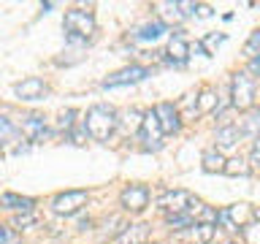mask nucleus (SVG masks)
I'll return each mask as SVG.
<instances>
[{
    "instance_id": "obj_1",
    "label": "nucleus",
    "mask_w": 260,
    "mask_h": 244,
    "mask_svg": "<svg viewBox=\"0 0 260 244\" xmlns=\"http://www.w3.org/2000/svg\"><path fill=\"white\" fill-rule=\"evenodd\" d=\"M119 119H117V111L106 103H98L92 109H87V117H84V133H89L95 141H109L111 133L117 130Z\"/></svg>"
},
{
    "instance_id": "obj_2",
    "label": "nucleus",
    "mask_w": 260,
    "mask_h": 244,
    "mask_svg": "<svg viewBox=\"0 0 260 244\" xmlns=\"http://www.w3.org/2000/svg\"><path fill=\"white\" fill-rule=\"evenodd\" d=\"M231 103L239 111H249L255 106V81L247 71H236L231 79Z\"/></svg>"
},
{
    "instance_id": "obj_3",
    "label": "nucleus",
    "mask_w": 260,
    "mask_h": 244,
    "mask_svg": "<svg viewBox=\"0 0 260 244\" xmlns=\"http://www.w3.org/2000/svg\"><path fill=\"white\" fill-rule=\"evenodd\" d=\"M62 27H65L71 41H87L95 33V16L89 11H84V8H71V11L65 14Z\"/></svg>"
},
{
    "instance_id": "obj_4",
    "label": "nucleus",
    "mask_w": 260,
    "mask_h": 244,
    "mask_svg": "<svg viewBox=\"0 0 260 244\" xmlns=\"http://www.w3.org/2000/svg\"><path fill=\"white\" fill-rule=\"evenodd\" d=\"M192 203H195V198L187 190H168L157 198V206L166 211V215H187V209H190Z\"/></svg>"
},
{
    "instance_id": "obj_5",
    "label": "nucleus",
    "mask_w": 260,
    "mask_h": 244,
    "mask_svg": "<svg viewBox=\"0 0 260 244\" xmlns=\"http://www.w3.org/2000/svg\"><path fill=\"white\" fill-rule=\"evenodd\" d=\"M84 203H87V193H84V190H65V193H60V195H54L52 209H54V215L71 217V215H76V211L84 206Z\"/></svg>"
},
{
    "instance_id": "obj_6",
    "label": "nucleus",
    "mask_w": 260,
    "mask_h": 244,
    "mask_svg": "<svg viewBox=\"0 0 260 244\" xmlns=\"http://www.w3.org/2000/svg\"><path fill=\"white\" fill-rule=\"evenodd\" d=\"M138 138H141L144 149H160L162 146V130L154 111H146L141 117V128H138Z\"/></svg>"
},
{
    "instance_id": "obj_7",
    "label": "nucleus",
    "mask_w": 260,
    "mask_h": 244,
    "mask_svg": "<svg viewBox=\"0 0 260 244\" xmlns=\"http://www.w3.org/2000/svg\"><path fill=\"white\" fill-rule=\"evenodd\" d=\"M119 203L125 211H144L149 206V190L144 185H127L119 195Z\"/></svg>"
},
{
    "instance_id": "obj_8",
    "label": "nucleus",
    "mask_w": 260,
    "mask_h": 244,
    "mask_svg": "<svg viewBox=\"0 0 260 244\" xmlns=\"http://www.w3.org/2000/svg\"><path fill=\"white\" fill-rule=\"evenodd\" d=\"M149 76V68H144V65H127V68H122L117 73H111V76L103 79V87H122V84H136V81H144Z\"/></svg>"
},
{
    "instance_id": "obj_9",
    "label": "nucleus",
    "mask_w": 260,
    "mask_h": 244,
    "mask_svg": "<svg viewBox=\"0 0 260 244\" xmlns=\"http://www.w3.org/2000/svg\"><path fill=\"white\" fill-rule=\"evenodd\" d=\"M154 117H157L160 122V130H162V136L166 133H176L179 128H182V119H179V109L174 103H160V106H154Z\"/></svg>"
},
{
    "instance_id": "obj_10",
    "label": "nucleus",
    "mask_w": 260,
    "mask_h": 244,
    "mask_svg": "<svg viewBox=\"0 0 260 244\" xmlns=\"http://www.w3.org/2000/svg\"><path fill=\"white\" fill-rule=\"evenodd\" d=\"M146 239H149V225L133 223V225L122 228V231L111 239V244H146Z\"/></svg>"
},
{
    "instance_id": "obj_11",
    "label": "nucleus",
    "mask_w": 260,
    "mask_h": 244,
    "mask_svg": "<svg viewBox=\"0 0 260 244\" xmlns=\"http://www.w3.org/2000/svg\"><path fill=\"white\" fill-rule=\"evenodd\" d=\"M225 215H228V223H231V231H239V228H244L247 223H252L255 209H252L249 203H233V206L225 209Z\"/></svg>"
},
{
    "instance_id": "obj_12",
    "label": "nucleus",
    "mask_w": 260,
    "mask_h": 244,
    "mask_svg": "<svg viewBox=\"0 0 260 244\" xmlns=\"http://www.w3.org/2000/svg\"><path fill=\"white\" fill-rule=\"evenodd\" d=\"M14 93L19 95L22 101H38V98L46 93V84H44V79L30 76V79L19 81V84H14Z\"/></svg>"
},
{
    "instance_id": "obj_13",
    "label": "nucleus",
    "mask_w": 260,
    "mask_h": 244,
    "mask_svg": "<svg viewBox=\"0 0 260 244\" xmlns=\"http://www.w3.org/2000/svg\"><path fill=\"white\" fill-rule=\"evenodd\" d=\"M22 133L27 136V141H32V144L44 141V136L49 133L44 117H41V114H30V117L24 119V125H22Z\"/></svg>"
},
{
    "instance_id": "obj_14",
    "label": "nucleus",
    "mask_w": 260,
    "mask_h": 244,
    "mask_svg": "<svg viewBox=\"0 0 260 244\" xmlns=\"http://www.w3.org/2000/svg\"><path fill=\"white\" fill-rule=\"evenodd\" d=\"M166 54H168V60L174 65H182V63H187V57H190V44L176 33V36H171V41H168Z\"/></svg>"
},
{
    "instance_id": "obj_15",
    "label": "nucleus",
    "mask_w": 260,
    "mask_h": 244,
    "mask_svg": "<svg viewBox=\"0 0 260 244\" xmlns=\"http://www.w3.org/2000/svg\"><path fill=\"white\" fill-rule=\"evenodd\" d=\"M182 233H187V239L195 241V244H211V241H214V236H217V228L209 225V223H192Z\"/></svg>"
},
{
    "instance_id": "obj_16",
    "label": "nucleus",
    "mask_w": 260,
    "mask_h": 244,
    "mask_svg": "<svg viewBox=\"0 0 260 244\" xmlns=\"http://www.w3.org/2000/svg\"><path fill=\"white\" fill-rule=\"evenodd\" d=\"M239 138H241V130L236 128V125H225V128H219V130H217V152H222V149H233V146L239 144Z\"/></svg>"
},
{
    "instance_id": "obj_17",
    "label": "nucleus",
    "mask_w": 260,
    "mask_h": 244,
    "mask_svg": "<svg viewBox=\"0 0 260 244\" xmlns=\"http://www.w3.org/2000/svg\"><path fill=\"white\" fill-rule=\"evenodd\" d=\"M201 163H203V171H206V174H222L225 171V158H222V152H217V149H206Z\"/></svg>"
},
{
    "instance_id": "obj_18",
    "label": "nucleus",
    "mask_w": 260,
    "mask_h": 244,
    "mask_svg": "<svg viewBox=\"0 0 260 244\" xmlns=\"http://www.w3.org/2000/svg\"><path fill=\"white\" fill-rule=\"evenodd\" d=\"M0 203H3L6 209H16L19 215H22V211H32V206H36V201H32V198H22V195H14V193L0 195Z\"/></svg>"
},
{
    "instance_id": "obj_19",
    "label": "nucleus",
    "mask_w": 260,
    "mask_h": 244,
    "mask_svg": "<svg viewBox=\"0 0 260 244\" xmlns=\"http://www.w3.org/2000/svg\"><path fill=\"white\" fill-rule=\"evenodd\" d=\"M187 215H190L195 223H209V225H214L217 223V211L214 209H209L206 203H201V201H195L190 209H187Z\"/></svg>"
},
{
    "instance_id": "obj_20",
    "label": "nucleus",
    "mask_w": 260,
    "mask_h": 244,
    "mask_svg": "<svg viewBox=\"0 0 260 244\" xmlns=\"http://www.w3.org/2000/svg\"><path fill=\"white\" fill-rule=\"evenodd\" d=\"M166 30H168V27H166L162 22H152V24H144V27H138V30L133 33V38H138V41H157Z\"/></svg>"
},
{
    "instance_id": "obj_21",
    "label": "nucleus",
    "mask_w": 260,
    "mask_h": 244,
    "mask_svg": "<svg viewBox=\"0 0 260 244\" xmlns=\"http://www.w3.org/2000/svg\"><path fill=\"white\" fill-rule=\"evenodd\" d=\"M249 163L244 160V158H231V160H225V171L222 174L228 176H249Z\"/></svg>"
},
{
    "instance_id": "obj_22",
    "label": "nucleus",
    "mask_w": 260,
    "mask_h": 244,
    "mask_svg": "<svg viewBox=\"0 0 260 244\" xmlns=\"http://www.w3.org/2000/svg\"><path fill=\"white\" fill-rule=\"evenodd\" d=\"M19 138V130H16V125L8 117H3L0 114V146L3 144H11V141H16Z\"/></svg>"
},
{
    "instance_id": "obj_23",
    "label": "nucleus",
    "mask_w": 260,
    "mask_h": 244,
    "mask_svg": "<svg viewBox=\"0 0 260 244\" xmlns=\"http://www.w3.org/2000/svg\"><path fill=\"white\" fill-rule=\"evenodd\" d=\"M160 11L162 19H168V22H182L184 19V14H182V8H179V3H157L154 6Z\"/></svg>"
},
{
    "instance_id": "obj_24",
    "label": "nucleus",
    "mask_w": 260,
    "mask_h": 244,
    "mask_svg": "<svg viewBox=\"0 0 260 244\" xmlns=\"http://www.w3.org/2000/svg\"><path fill=\"white\" fill-rule=\"evenodd\" d=\"M241 241L244 244H260V220H252L241 228Z\"/></svg>"
},
{
    "instance_id": "obj_25",
    "label": "nucleus",
    "mask_w": 260,
    "mask_h": 244,
    "mask_svg": "<svg viewBox=\"0 0 260 244\" xmlns=\"http://www.w3.org/2000/svg\"><path fill=\"white\" fill-rule=\"evenodd\" d=\"M166 225L171 228V231H187V228L192 225V217L190 215H166Z\"/></svg>"
},
{
    "instance_id": "obj_26",
    "label": "nucleus",
    "mask_w": 260,
    "mask_h": 244,
    "mask_svg": "<svg viewBox=\"0 0 260 244\" xmlns=\"http://www.w3.org/2000/svg\"><path fill=\"white\" fill-rule=\"evenodd\" d=\"M244 54H247L249 60L260 57V30H255V33L247 38V44H244Z\"/></svg>"
},
{
    "instance_id": "obj_27",
    "label": "nucleus",
    "mask_w": 260,
    "mask_h": 244,
    "mask_svg": "<svg viewBox=\"0 0 260 244\" xmlns=\"http://www.w3.org/2000/svg\"><path fill=\"white\" fill-rule=\"evenodd\" d=\"M38 223V217L32 215V211H22V215H16L14 217V228L16 231H24V228H32Z\"/></svg>"
},
{
    "instance_id": "obj_28",
    "label": "nucleus",
    "mask_w": 260,
    "mask_h": 244,
    "mask_svg": "<svg viewBox=\"0 0 260 244\" xmlns=\"http://www.w3.org/2000/svg\"><path fill=\"white\" fill-rule=\"evenodd\" d=\"M222 41H225V36H217V33H211V36L203 38V41H201V46H203V52H206V57H209V54H214V49L222 44Z\"/></svg>"
},
{
    "instance_id": "obj_29",
    "label": "nucleus",
    "mask_w": 260,
    "mask_h": 244,
    "mask_svg": "<svg viewBox=\"0 0 260 244\" xmlns=\"http://www.w3.org/2000/svg\"><path fill=\"white\" fill-rule=\"evenodd\" d=\"M214 101H217L214 93H211V89L206 87V89H203V93L198 95V114H201V111H209L211 106H214Z\"/></svg>"
},
{
    "instance_id": "obj_30",
    "label": "nucleus",
    "mask_w": 260,
    "mask_h": 244,
    "mask_svg": "<svg viewBox=\"0 0 260 244\" xmlns=\"http://www.w3.org/2000/svg\"><path fill=\"white\" fill-rule=\"evenodd\" d=\"M73 117H76V111H73V109L62 111V114H60V122H57V128H60V130H71V128H73Z\"/></svg>"
},
{
    "instance_id": "obj_31",
    "label": "nucleus",
    "mask_w": 260,
    "mask_h": 244,
    "mask_svg": "<svg viewBox=\"0 0 260 244\" xmlns=\"http://www.w3.org/2000/svg\"><path fill=\"white\" fill-rule=\"evenodd\" d=\"M0 244H16V233L11 231V228L0 225Z\"/></svg>"
},
{
    "instance_id": "obj_32",
    "label": "nucleus",
    "mask_w": 260,
    "mask_h": 244,
    "mask_svg": "<svg viewBox=\"0 0 260 244\" xmlns=\"http://www.w3.org/2000/svg\"><path fill=\"white\" fill-rule=\"evenodd\" d=\"M249 163H252V166H255V168H260V138H255V146H252Z\"/></svg>"
},
{
    "instance_id": "obj_33",
    "label": "nucleus",
    "mask_w": 260,
    "mask_h": 244,
    "mask_svg": "<svg viewBox=\"0 0 260 244\" xmlns=\"http://www.w3.org/2000/svg\"><path fill=\"white\" fill-rule=\"evenodd\" d=\"M249 73H255V76H260V57H255V60H249Z\"/></svg>"
},
{
    "instance_id": "obj_34",
    "label": "nucleus",
    "mask_w": 260,
    "mask_h": 244,
    "mask_svg": "<svg viewBox=\"0 0 260 244\" xmlns=\"http://www.w3.org/2000/svg\"><path fill=\"white\" fill-rule=\"evenodd\" d=\"M195 11H198L201 19H206V16H211V8H209V6H195Z\"/></svg>"
},
{
    "instance_id": "obj_35",
    "label": "nucleus",
    "mask_w": 260,
    "mask_h": 244,
    "mask_svg": "<svg viewBox=\"0 0 260 244\" xmlns=\"http://www.w3.org/2000/svg\"><path fill=\"white\" fill-rule=\"evenodd\" d=\"M255 217H257V220H260V211H255Z\"/></svg>"
},
{
    "instance_id": "obj_36",
    "label": "nucleus",
    "mask_w": 260,
    "mask_h": 244,
    "mask_svg": "<svg viewBox=\"0 0 260 244\" xmlns=\"http://www.w3.org/2000/svg\"><path fill=\"white\" fill-rule=\"evenodd\" d=\"M257 138H260V136H257Z\"/></svg>"
}]
</instances>
